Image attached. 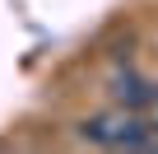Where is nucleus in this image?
Here are the masks:
<instances>
[{"label":"nucleus","mask_w":158,"mask_h":154,"mask_svg":"<svg viewBox=\"0 0 158 154\" xmlns=\"http://www.w3.org/2000/svg\"><path fill=\"white\" fill-rule=\"evenodd\" d=\"M79 140H89V145H107V149H153V126L149 117L139 112H102V117H84L74 126Z\"/></svg>","instance_id":"nucleus-1"},{"label":"nucleus","mask_w":158,"mask_h":154,"mask_svg":"<svg viewBox=\"0 0 158 154\" xmlns=\"http://www.w3.org/2000/svg\"><path fill=\"white\" fill-rule=\"evenodd\" d=\"M107 94H112L116 108H126V112H149V103H153V84L144 80L139 70H130V65H116V70H112Z\"/></svg>","instance_id":"nucleus-2"}]
</instances>
